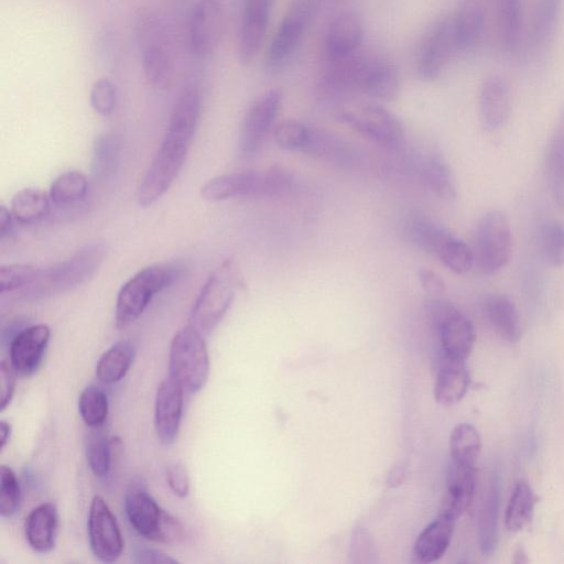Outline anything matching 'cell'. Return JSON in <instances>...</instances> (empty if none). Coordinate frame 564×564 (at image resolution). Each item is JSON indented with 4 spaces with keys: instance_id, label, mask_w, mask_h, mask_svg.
<instances>
[{
    "instance_id": "1",
    "label": "cell",
    "mask_w": 564,
    "mask_h": 564,
    "mask_svg": "<svg viewBox=\"0 0 564 564\" xmlns=\"http://www.w3.org/2000/svg\"><path fill=\"white\" fill-rule=\"evenodd\" d=\"M202 111V95L195 85L185 87L172 108L159 150L137 192L140 206H151L171 187L189 151Z\"/></svg>"
},
{
    "instance_id": "2",
    "label": "cell",
    "mask_w": 564,
    "mask_h": 564,
    "mask_svg": "<svg viewBox=\"0 0 564 564\" xmlns=\"http://www.w3.org/2000/svg\"><path fill=\"white\" fill-rule=\"evenodd\" d=\"M105 254L104 243H87L67 259L40 269L34 282L21 290V295L25 300L35 301L70 291L96 273Z\"/></svg>"
},
{
    "instance_id": "3",
    "label": "cell",
    "mask_w": 564,
    "mask_h": 564,
    "mask_svg": "<svg viewBox=\"0 0 564 564\" xmlns=\"http://www.w3.org/2000/svg\"><path fill=\"white\" fill-rule=\"evenodd\" d=\"M241 275L232 259L225 260L207 278L191 310L188 326L200 335H209L228 311Z\"/></svg>"
},
{
    "instance_id": "4",
    "label": "cell",
    "mask_w": 564,
    "mask_h": 564,
    "mask_svg": "<svg viewBox=\"0 0 564 564\" xmlns=\"http://www.w3.org/2000/svg\"><path fill=\"white\" fill-rule=\"evenodd\" d=\"M135 32L145 79L154 88L169 87L174 75V59L166 22L158 13L142 12L137 18Z\"/></svg>"
},
{
    "instance_id": "5",
    "label": "cell",
    "mask_w": 564,
    "mask_h": 564,
    "mask_svg": "<svg viewBox=\"0 0 564 564\" xmlns=\"http://www.w3.org/2000/svg\"><path fill=\"white\" fill-rule=\"evenodd\" d=\"M180 274V269L171 264L147 267L131 276L120 289L115 319L118 328L135 322L147 310L152 299L170 285Z\"/></svg>"
},
{
    "instance_id": "6",
    "label": "cell",
    "mask_w": 564,
    "mask_h": 564,
    "mask_svg": "<svg viewBox=\"0 0 564 564\" xmlns=\"http://www.w3.org/2000/svg\"><path fill=\"white\" fill-rule=\"evenodd\" d=\"M170 377L187 392L199 391L209 376V357L204 336L188 325L173 336L169 356Z\"/></svg>"
},
{
    "instance_id": "7",
    "label": "cell",
    "mask_w": 564,
    "mask_h": 564,
    "mask_svg": "<svg viewBox=\"0 0 564 564\" xmlns=\"http://www.w3.org/2000/svg\"><path fill=\"white\" fill-rule=\"evenodd\" d=\"M512 230L507 215L499 209L486 212L477 221L474 235L475 264L486 275H495L510 261Z\"/></svg>"
},
{
    "instance_id": "8",
    "label": "cell",
    "mask_w": 564,
    "mask_h": 564,
    "mask_svg": "<svg viewBox=\"0 0 564 564\" xmlns=\"http://www.w3.org/2000/svg\"><path fill=\"white\" fill-rule=\"evenodd\" d=\"M340 119L368 140L392 151L406 147L400 120L387 108L373 102H351L339 112Z\"/></svg>"
},
{
    "instance_id": "9",
    "label": "cell",
    "mask_w": 564,
    "mask_h": 564,
    "mask_svg": "<svg viewBox=\"0 0 564 564\" xmlns=\"http://www.w3.org/2000/svg\"><path fill=\"white\" fill-rule=\"evenodd\" d=\"M426 312L436 333L441 357L465 361L475 344L473 323L443 299L429 301Z\"/></svg>"
},
{
    "instance_id": "10",
    "label": "cell",
    "mask_w": 564,
    "mask_h": 564,
    "mask_svg": "<svg viewBox=\"0 0 564 564\" xmlns=\"http://www.w3.org/2000/svg\"><path fill=\"white\" fill-rule=\"evenodd\" d=\"M317 9V0H294L291 3L268 46L265 53L268 70H279L292 59Z\"/></svg>"
},
{
    "instance_id": "11",
    "label": "cell",
    "mask_w": 564,
    "mask_h": 564,
    "mask_svg": "<svg viewBox=\"0 0 564 564\" xmlns=\"http://www.w3.org/2000/svg\"><path fill=\"white\" fill-rule=\"evenodd\" d=\"M127 518L143 538L166 543L176 518L163 510L149 491L140 485H131L124 495Z\"/></svg>"
},
{
    "instance_id": "12",
    "label": "cell",
    "mask_w": 564,
    "mask_h": 564,
    "mask_svg": "<svg viewBox=\"0 0 564 564\" xmlns=\"http://www.w3.org/2000/svg\"><path fill=\"white\" fill-rule=\"evenodd\" d=\"M458 52L452 15L434 23L423 37L416 57V70L425 82L436 80Z\"/></svg>"
},
{
    "instance_id": "13",
    "label": "cell",
    "mask_w": 564,
    "mask_h": 564,
    "mask_svg": "<svg viewBox=\"0 0 564 564\" xmlns=\"http://www.w3.org/2000/svg\"><path fill=\"white\" fill-rule=\"evenodd\" d=\"M283 102L280 89H270L248 108L241 122L238 151L242 158L252 156L270 131Z\"/></svg>"
},
{
    "instance_id": "14",
    "label": "cell",
    "mask_w": 564,
    "mask_h": 564,
    "mask_svg": "<svg viewBox=\"0 0 564 564\" xmlns=\"http://www.w3.org/2000/svg\"><path fill=\"white\" fill-rule=\"evenodd\" d=\"M87 525L94 556L102 563L116 562L122 553L123 539L115 514L100 496L91 499Z\"/></svg>"
},
{
    "instance_id": "15",
    "label": "cell",
    "mask_w": 564,
    "mask_h": 564,
    "mask_svg": "<svg viewBox=\"0 0 564 564\" xmlns=\"http://www.w3.org/2000/svg\"><path fill=\"white\" fill-rule=\"evenodd\" d=\"M224 23L220 0H199L193 9L188 25V46L198 59L210 57L216 51Z\"/></svg>"
},
{
    "instance_id": "16",
    "label": "cell",
    "mask_w": 564,
    "mask_h": 564,
    "mask_svg": "<svg viewBox=\"0 0 564 564\" xmlns=\"http://www.w3.org/2000/svg\"><path fill=\"white\" fill-rule=\"evenodd\" d=\"M275 0H243L237 54L241 64H250L258 55L265 37Z\"/></svg>"
},
{
    "instance_id": "17",
    "label": "cell",
    "mask_w": 564,
    "mask_h": 564,
    "mask_svg": "<svg viewBox=\"0 0 564 564\" xmlns=\"http://www.w3.org/2000/svg\"><path fill=\"white\" fill-rule=\"evenodd\" d=\"M511 89L508 80L498 74L486 77L478 93V116L482 127L496 132L510 117Z\"/></svg>"
},
{
    "instance_id": "18",
    "label": "cell",
    "mask_w": 564,
    "mask_h": 564,
    "mask_svg": "<svg viewBox=\"0 0 564 564\" xmlns=\"http://www.w3.org/2000/svg\"><path fill=\"white\" fill-rule=\"evenodd\" d=\"M184 391L183 387L170 376L158 386L154 425L156 435L164 445L172 444L177 436L182 419Z\"/></svg>"
},
{
    "instance_id": "19",
    "label": "cell",
    "mask_w": 564,
    "mask_h": 564,
    "mask_svg": "<svg viewBox=\"0 0 564 564\" xmlns=\"http://www.w3.org/2000/svg\"><path fill=\"white\" fill-rule=\"evenodd\" d=\"M51 337L45 324L20 330L10 344V364L18 376L29 377L39 367Z\"/></svg>"
},
{
    "instance_id": "20",
    "label": "cell",
    "mask_w": 564,
    "mask_h": 564,
    "mask_svg": "<svg viewBox=\"0 0 564 564\" xmlns=\"http://www.w3.org/2000/svg\"><path fill=\"white\" fill-rule=\"evenodd\" d=\"M364 39V25L358 14L346 11L337 14L328 25L325 51L328 61H338L358 52Z\"/></svg>"
},
{
    "instance_id": "21",
    "label": "cell",
    "mask_w": 564,
    "mask_h": 564,
    "mask_svg": "<svg viewBox=\"0 0 564 564\" xmlns=\"http://www.w3.org/2000/svg\"><path fill=\"white\" fill-rule=\"evenodd\" d=\"M262 172L246 171L215 176L200 188L207 202H220L235 197H261Z\"/></svg>"
},
{
    "instance_id": "22",
    "label": "cell",
    "mask_w": 564,
    "mask_h": 564,
    "mask_svg": "<svg viewBox=\"0 0 564 564\" xmlns=\"http://www.w3.org/2000/svg\"><path fill=\"white\" fill-rule=\"evenodd\" d=\"M488 18V0H460L452 14L458 51L474 48L482 37Z\"/></svg>"
},
{
    "instance_id": "23",
    "label": "cell",
    "mask_w": 564,
    "mask_h": 564,
    "mask_svg": "<svg viewBox=\"0 0 564 564\" xmlns=\"http://www.w3.org/2000/svg\"><path fill=\"white\" fill-rule=\"evenodd\" d=\"M414 165L420 181L431 193L444 200L455 198L456 185L453 173L438 151L427 150L417 154Z\"/></svg>"
},
{
    "instance_id": "24",
    "label": "cell",
    "mask_w": 564,
    "mask_h": 564,
    "mask_svg": "<svg viewBox=\"0 0 564 564\" xmlns=\"http://www.w3.org/2000/svg\"><path fill=\"white\" fill-rule=\"evenodd\" d=\"M456 520L449 513L440 510L437 517L424 528L415 541L413 553L417 562L433 563L445 554L452 541Z\"/></svg>"
},
{
    "instance_id": "25",
    "label": "cell",
    "mask_w": 564,
    "mask_h": 564,
    "mask_svg": "<svg viewBox=\"0 0 564 564\" xmlns=\"http://www.w3.org/2000/svg\"><path fill=\"white\" fill-rule=\"evenodd\" d=\"M58 514L55 505L43 502L32 509L24 521L25 539L37 553L51 552L56 542Z\"/></svg>"
},
{
    "instance_id": "26",
    "label": "cell",
    "mask_w": 564,
    "mask_h": 564,
    "mask_svg": "<svg viewBox=\"0 0 564 564\" xmlns=\"http://www.w3.org/2000/svg\"><path fill=\"white\" fill-rule=\"evenodd\" d=\"M476 488V466L451 463L441 511L458 519L470 506Z\"/></svg>"
},
{
    "instance_id": "27",
    "label": "cell",
    "mask_w": 564,
    "mask_h": 564,
    "mask_svg": "<svg viewBox=\"0 0 564 564\" xmlns=\"http://www.w3.org/2000/svg\"><path fill=\"white\" fill-rule=\"evenodd\" d=\"M470 376L464 360L441 357L434 384L435 400L442 405L458 403L466 394Z\"/></svg>"
},
{
    "instance_id": "28",
    "label": "cell",
    "mask_w": 564,
    "mask_h": 564,
    "mask_svg": "<svg viewBox=\"0 0 564 564\" xmlns=\"http://www.w3.org/2000/svg\"><path fill=\"white\" fill-rule=\"evenodd\" d=\"M400 90L399 70L390 61L372 56L360 91L379 100H392Z\"/></svg>"
},
{
    "instance_id": "29",
    "label": "cell",
    "mask_w": 564,
    "mask_h": 564,
    "mask_svg": "<svg viewBox=\"0 0 564 564\" xmlns=\"http://www.w3.org/2000/svg\"><path fill=\"white\" fill-rule=\"evenodd\" d=\"M302 152L340 166L356 162V151L340 138L319 128L310 127L308 137Z\"/></svg>"
},
{
    "instance_id": "30",
    "label": "cell",
    "mask_w": 564,
    "mask_h": 564,
    "mask_svg": "<svg viewBox=\"0 0 564 564\" xmlns=\"http://www.w3.org/2000/svg\"><path fill=\"white\" fill-rule=\"evenodd\" d=\"M485 315L494 330L505 340L517 343L521 322L514 303L503 294H490L484 301Z\"/></svg>"
},
{
    "instance_id": "31",
    "label": "cell",
    "mask_w": 564,
    "mask_h": 564,
    "mask_svg": "<svg viewBox=\"0 0 564 564\" xmlns=\"http://www.w3.org/2000/svg\"><path fill=\"white\" fill-rule=\"evenodd\" d=\"M546 174L552 197L564 210V104L549 142Z\"/></svg>"
},
{
    "instance_id": "32",
    "label": "cell",
    "mask_w": 564,
    "mask_h": 564,
    "mask_svg": "<svg viewBox=\"0 0 564 564\" xmlns=\"http://www.w3.org/2000/svg\"><path fill=\"white\" fill-rule=\"evenodd\" d=\"M406 238L423 251L438 258L454 236L445 227L425 217H411L404 226Z\"/></svg>"
},
{
    "instance_id": "33",
    "label": "cell",
    "mask_w": 564,
    "mask_h": 564,
    "mask_svg": "<svg viewBox=\"0 0 564 564\" xmlns=\"http://www.w3.org/2000/svg\"><path fill=\"white\" fill-rule=\"evenodd\" d=\"M498 36L501 47L513 53L522 33V0H496Z\"/></svg>"
},
{
    "instance_id": "34",
    "label": "cell",
    "mask_w": 564,
    "mask_h": 564,
    "mask_svg": "<svg viewBox=\"0 0 564 564\" xmlns=\"http://www.w3.org/2000/svg\"><path fill=\"white\" fill-rule=\"evenodd\" d=\"M562 8L563 0H535L530 23V40L534 47H543L552 40Z\"/></svg>"
},
{
    "instance_id": "35",
    "label": "cell",
    "mask_w": 564,
    "mask_h": 564,
    "mask_svg": "<svg viewBox=\"0 0 564 564\" xmlns=\"http://www.w3.org/2000/svg\"><path fill=\"white\" fill-rule=\"evenodd\" d=\"M134 355L135 349L130 340H120L113 344L97 362V378L105 383L120 381L129 371Z\"/></svg>"
},
{
    "instance_id": "36",
    "label": "cell",
    "mask_w": 564,
    "mask_h": 564,
    "mask_svg": "<svg viewBox=\"0 0 564 564\" xmlns=\"http://www.w3.org/2000/svg\"><path fill=\"white\" fill-rule=\"evenodd\" d=\"M51 203L50 194L40 188L28 187L14 194L10 210L19 223L32 224L47 216Z\"/></svg>"
},
{
    "instance_id": "37",
    "label": "cell",
    "mask_w": 564,
    "mask_h": 564,
    "mask_svg": "<svg viewBox=\"0 0 564 564\" xmlns=\"http://www.w3.org/2000/svg\"><path fill=\"white\" fill-rule=\"evenodd\" d=\"M536 496L532 487L524 480L514 486L507 505L505 524L508 531L519 532L531 521Z\"/></svg>"
},
{
    "instance_id": "38",
    "label": "cell",
    "mask_w": 564,
    "mask_h": 564,
    "mask_svg": "<svg viewBox=\"0 0 564 564\" xmlns=\"http://www.w3.org/2000/svg\"><path fill=\"white\" fill-rule=\"evenodd\" d=\"M499 507V485L494 479L484 496L479 512L478 535L484 554H490L497 544V520Z\"/></svg>"
},
{
    "instance_id": "39",
    "label": "cell",
    "mask_w": 564,
    "mask_h": 564,
    "mask_svg": "<svg viewBox=\"0 0 564 564\" xmlns=\"http://www.w3.org/2000/svg\"><path fill=\"white\" fill-rule=\"evenodd\" d=\"M481 449V438L477 429L469 423L457 424L449 437L452 463L476 466Z\"/></svg>"
},
{
    "instance_id": "40",
    "label": "cell",
    "mask_w": 564,
    "mask_h": 564,
    "mask_svg": "<svg viewBox=\"0 0 564 564\" xmlns=\"http://www.w3.org/2000/svg\"><path fill=\"white\" fill-rule=\"evenodd\" d=\"M87 191L86 175L80 171H67L54 178L48 194L54 205L65 207L85 198Z\"/></svg>"
},
{
    "instance_id": "41",
    "label": "cell",
    "mask_w": 564,
    "mask_h": 564,
    "mask_svg": "<svg viewBox=\"0 0 564 564\" xmlns=\"http://www.w3.org/2000/svg\"><path fill=\"white\" fill-rule=\"evenodd\" d=\"M113 442L109 440L101 427L91 429L86 441V457L91 473L104 478L111 467Z\"/></svg>"
},
{
    "instance_id": "42",
    "label": "cell",
    "mask_w": 564,
    "mask_h": 564,
    "mask_svg": "<svg viewBox=\"0 0 564 564\" xmlns=\"http://www.w3.org/2000/svg\"><path fill=\"white\" fill-rule=\"evenodd\" d=\"M78 411L90 429L101 427L108 416V399L97 386L86 387L78 398Z\"/></svg>"
},
{
    "instance_id": "43",
    "label": "cell",
    "mask_w": 564,
    "mask_h": 564,
    "mask_svg": "<svg viewBox=\"0 0 564 564\" xmlns=\"http://www.w3.org/2000/svg\"><path fill=\"white\" fill-rule=\"evenodd\" d=\"M119 139L113 134H102L95 141L91 160V174L95 178L108 177L118 163Z\"/></svg>"
},
{
    "instance_id": "44",
    "label": "cell",
    "mask_w": 564,
    "mask_h": 564,
    "mask_svg": "<svg viewBox=\"0 0 564 564\" xmlns=\"http://www.w3.org/2000/svg\"><path fill=\"white\" fill-rule=\"evenodd\" d=\"M541 249L545 260L555 268L564 265V224L545 221L540 231Z\"/></svg>"
},
{
    "instance_id": "45",
    "label": "cell",
    "mask_w": 564,
    "mask_h": 564,
    "mask_svg": "<svg viewBox=\"0 0 564 564\" xmlns=\"http://www.w3.org/2000/svg\"><path fill=\"white\" fill-rule=\"evenodd\" d=\"M438 259L457 274H465L475 265L473 248L456 236L451 238Z\"/></svg>"
},
{
    "instance_id": "46",
    "label": "cell",
    "mask_w": 564,
    "mask_h": 564,
    "mask_svg": "<svg viewBox=\"0 0 564 564\" xmlns=\"http://www.w3.org/2000/svg\"><path fill=\"white\" fill-rule=\"evenodd\" d=\"M40 268L30 264H10L0 268V292L23 290L34 282Z\"/></svg>"
},
{
    "instance_id": "47",
    "label": "cell",
    "mask_w": 564,
    "mask_h": 564,
    "mask_svg": "<svg viewBox=\"0 0 564 564\" xmlns=\"http://www.w3.org/2000/svg\"><path fill=\"white\" fill-rule=\"evenodd\" d=\"M308 126L295 120L283 121L274 128L273 140L283 150L302 151L308 137Z\"/></svg>"
},
{
    "instance_id": "48",
    "label": "cell",
    "mask_w": 564,
    "mask_h": 564,
    "mask_svg": "<svg viewBox=\"0 0 564 564\" xmlns=\"http://www.w3.org/2000/svg\"><path fill=\"white\" fill-rule=\"evenodd\" d=\"M118 101V90L115 83L101 77L97 79L89 93V102L91 108L100 116H110L116 109Z\"/></svg>"
},
{
    "instance_id": "49",
    "label": "cell",
    "mask_w": 564,
    "mask_h": 564,
    "mask_svg": "<svg viewBox=\"0 0 564 564\" xmlns=\"http://www.w3.org/2000/svg\"><path fill=\"white\" fill-rule=\"evenodd\" d=\"M0 478V514L13 516L20 506V486L15 473L9 466H1Z\"/></svg>"
},
{
    "instance_id": "50",
    "label": "cell",
    "mask_w": 564,
    "mask_h": 564,
    "mask_svg": "<svg viewBox=\"0 0 564 564\" xmlns=\"http://www.w3.org/2000/svg\"><path fill=\"white\" fill-rule=\"evenodd\" d=\"M165 477L171 490L178 497H186L189 491V476L185 465L180 460L167 464Z\"/></svg>"
},
{
    "instance_id": "51",
    "label": "cell",
    "mask_w": 564,
    "mask_h": 564,
    "mask_svg": "<svg viewBox=\"0 0 564 564\" xmlns=\"http://www.w3.org/2000/svg\"><path fill=\"white\" fill-rule=\"evenodd\" d=\"M0 378H1V400L0 410L4 411L10 404L13 393L15 390V378L17 372L13 367L7 360H2L0 365Z\"/></svg>"
},
{
    "instance_id": "52",
    "label": "cell",
    "mask_w": 564,
    "mask_h": 564,
    "mask_svg": "<svg viewBox=\"0 0 564 564\" xmlns=\"http://www.w3.org/2000/svg\"><path fill=\"white\" fill-rule=\"evenodd\" d=\"M133 562L135 563H153V564H174L177 563V561L166 553L144 547V546H138L134 549L133 553Z\"/></svg>"
},
{
    "instance_id": "53",
    "label": "cell",
    "mask_w": 564,
    "mask_h": 564,
    "mask_svg": "<svg viewBox=\"0 0 564 564\" xmlns=\"http://www.w3.org/2000/svg\"><path fill=\"white\" fill-rule=\"evenodd\" d=\"M422 288L433 294H440L445 291V284L442 279L432 270L421 268L417 272Z\"/></svg>"
},
{
    "instance_id": "54",
    "label": "cell",
    "mask_w": 564,
    "mask_h": 564,
    "mask_svg": "<svg viewBox=\"0 0 564 564\" xmlns=\"http://www.w3.org/2000/svg\"><path fill=\"white\" fill-rule=\"evenodd\" d=\"M13 215L6 206L0 207V237L4 239L13 229Z\"/></svg>"
},
{
    "instance_id": "55",
    "label": "cell",
    "mask_w": 564,
    "mask_h": 564,
    "mask_svg": "<svg viewBox=\"0 0 564 564\" xmlns=\"http://www.w3.org/2000/svg\"><path fill=\"white\" fill-rule=\"evenodd\" d=\"M0 448L2 449L9 442L11 436V425L4 420L0 422Z\"/></svg>"
}]
</instances>
